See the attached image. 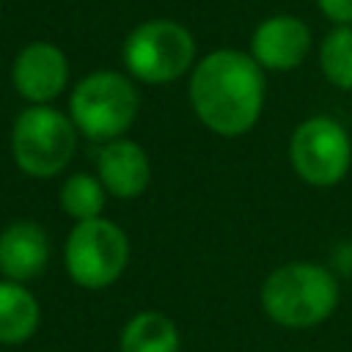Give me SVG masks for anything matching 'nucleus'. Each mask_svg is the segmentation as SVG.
I'll use <instances>...</instances> for the list:
<instances>
[{"mask_svg": "<svg viewBox=\"0 0 352 352\" xmlns=\"http://www.w3.org/2000/svg\"><path fill=\"white\" fill-rule=\"evenodd\" d=\"M187 96L195 118L220 138H239L256 126L267 99L264 69L245 50L220 47L195 60Z\"/></svg>", "mask_w": 352, "mask_h": 352, "instance_id": "nucleus-1", "label": "nucleus"}, {"mask_svg": "<svg viewBox=\"0 0 352 352\" xmlns=\"http://www.w3.org/2000/svg\"><path fill=\"white\" fill-rule=\"evenodd\" d=\"M261 311L280 327L305 330L333 316L341 300L338 278L314 261H289L261 283Z\"/></svg>", "mask_w": 352, "mask_h": 352, "instance_id": "nucleus-2", "label": "nucleus"}, {"mask_svg": "<svg viewBox=\"0 0 352 352\" xmlns=\"http://www.w3.org/2000/svg\"><path fill=\"white\" fill-rule=\"evenodd\" d=\"M198 47L187 25L176 19H146L135 25L121 44L124 72L143 85H168L187 77Z\"/></svg>", "mask_w": 352, "mask_h": 352, "instance_id": "nucleus-3", "label": "nucleus"}, {"mask_svg": "<svg viewBox=\"0 0 352 352\" xmlns=\"http://www.w3.org/2000/svg\"><path fill=\"white\" fill-rule=\"evenodd\" d=\"M140 110V94L126 72L99 69L77 80L69 94V118L88 140L124 138Z\"/></svg>", "mask_w": 352, "mask_h": 352, "instance_id": "nucleus-4", "label": "nucleus"}, {"mask_svg": "<svg viewBox=\"0 0 352 352\" xmlns=\"http://www.w3.org/2000/svg\"><path fill=\"white\" fill-rule=\"evenodd\" d=\"M77 126L52 104H28L11 124V157L25 176L52 179L77 151Z\"/></svg>", "mask_w": 352, "mask_h": 352, "instance_id": "nucleus-5", "label": "nucleus"}, {"mask_svg": "<svg viewBox=\"0 0 352 352\" xmlns=\"http://www.w3.org/2000/svg\"><path fill=\"white\" fill-rule=\"evenodd\" d=\"M129 264V236L104 217L80 220L63 242V267L69 278L88 292L113 286Z\"/></svg>", "mask_w": 352, "mask_h": 352, "instance_id": "nucleus-6", "label": "nucleus"}, {"mask_svg": "<svg viewBox=\"0 0 352 352\" xmlns=\"http://www.w3.org/2000/svg\"><path fill=\"white\" fill-rule=\"evenodd\" d=\"M289 165L311 187H336L352 165V138L341 121L311 116L289 138Z\"/></svg>", "mask_w": 352, "mask_h": 352, "instance_id": "nucleus-7", "label": "nucleus"}, {"mask_svg": "<svg viewBox=\"0 0 352 352\" xmlns=\"http://www.w3.org/2000/svg\"><path fill=\"white\" fill-rule=\"evenodd\" d=\"M72 66L52 41H28L11 60V85L28 104H52L69 88Z\"/></svg>", "mask_w": 352, "mask_h": 352, "instance_id": "nucleus-8", "label": "nucleus"}, {"mask_svg": "<svg viewBox=\"0 0 352 352\" xmlns=\"http://www.w3.org/2000/svg\"><path fill=\"white\" fill-rule=\"evenodd\" d=\"M311 47L314 33L305 19L294 14H272L253 28L248 52L264 72H292L308 58Z\"/></svg>", "mask_w": 352, "mask_h": 352, "instance_id": "nucleus-9", "label": "nucleus"}, {"mask_svg": "<svg viewBox=\"0 0 352 352\" xmlns=\"http://www.w3.org/2000/svg\"><path fill=\"white\" fill-rule=\"evenodd\" d=\"M96 179L113 198L132 201L143 195L151 182V162L146 148L129 138L102 143L96 154Z\"/></svg>", "mask_w": 352, "mask_h": 352, "instance_id": "nucleus-10", "label": "nucleus"}, {"mask_svg": "<svg viewBox=\"0 0 352 352\" xmlns=\"http://www.w3.org/2000/svg\"><path fill=\"white\" fill-rule=\"evenodd\" d=\"M50 264V236L36 220H14L0 231V275L28 283Z\"/></svg>", "mask_w": 352, "mask_h": 352, "instance_id": "nucleus-11", "label": "nucleus"}, {"mask_svg": "<svg viewBox=\"0 0 352 352\" xmlns=\"http://www.w3.org/2000/svg\"><path fill=\"white\" fill-rule=\"evenodd\" d=\"M41 322L36 294L16 280H0V346L25 344Z\"/></svg>", "mask_w": 352, "mask_h": 352, "instance_id": "nucleus-12", "label": "nucleus"}, {"mask_svg": "<svg viewBox=\"0 0 352 352\" xmlns=\"http://www.w3.org/2000/svg\"><path fill=\"white\" fill-rule=\"evenodd\" d=\"M182 338L173 324L160 311H140L135 314L118 338V352H179Z\"/></svg>", "mask_w": 352, "mask_h": 352, "instance_id": "nucleus-13", "label": "nucleus"}, {"mask_svg": "<svg viewBox=\"0 0 352 352\" xmlns=\"http://www.w3.org/2000/svg\"><path fill=\"white\" fill-rule=\"evenodd\" d=\"M319 69L338 91H352V25H333L319 44Z\"/></svg>", "mask_w": 352, "mask_h": 352, "instance_id": "nucleus-14", "label": "nucleus"}, {"mask_svg": "<svg viewBox=\"0 0 352 352\" xmlns=\"http://www.w3.org/2000/svg\"><path fill=\"white\" fill-rule=\"evenodd\" d=\"M104 201H107V192L94 173H72L60 184V209L74 223L102 217Z\"/></svg>", "mask_w": 352, "mask_h": 352, "instance_id": "nucleus-15", "label": "nucleus"}, {"mask_svg": "<svg viewBox=\"0 0 352 352\" xmlns=\"http://www.w3.org/2000/svg\"><path fill=\"white\" fill-rule=\"evenodd\" d=\"M324 19L333 25H352V0H314Z\"/></svg>", "mask_w": 352, "mask_h": 352, "instance_id": "nucleus-16", "label": "nucleus"}, {"mask_svg": "<svg viewBox=\"0 0 352 352\" xmlns=\"http://www.w3.org/2000/svg\"><path fill=\"white\" fill-rule=\"evenodd\" d=\"M0 3H3V0H0Z\"/></svg>", "mask_w": 352, "mask_h": 352, "instance_id": "nucleus-17", "label": "nucleus"}, {"mask_svg": "<svg viewBox=\"0 0 352 352\" xmlns=\"http://www.w3.org/2000/svg\"><path fill=\"white\" fill-rule=\"evenodd\" d=\"M0 352H3V349H0Z\"/></svg>", "mask_w": 352, "mask_h": 352, "instance_id": "nucleus-18", "label": "nucleus"}]
</instances>
